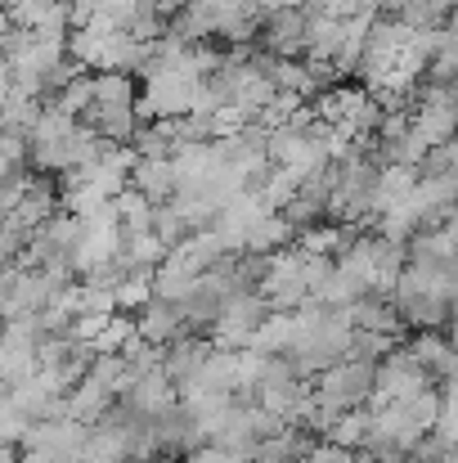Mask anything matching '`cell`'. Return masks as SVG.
I'll use <instances>...</instances> for the list:
<instances>
[{"mask_svg": "<svg viewBox=\"0 0 458 463\" xmlns=\"http://www.w3.org/2000/svg\"><path fill=\"white\" fill-rule=\"evenodd\" d=\"M257 45L275 59H305L310 54V14L297 5H270Z\"/></svg>", "mask_w": 458, "mask_h": 463, "instance_id": "obj_1", "label": "cell"}, {"mask_svg": "<svg viewBox=\"0 0 458 463\" xmlns=\"http://www.w3.org/2000/svg\"><path fill=\"white\" fill-rule=\"evenodd\" d=\"M131 189H140L153 207L175 203V194H180L175 157H140V162H136V171H131Z\"/></svg>", "mask_w": 458, "mask_h": 463, "instance_id": "obj_2", "label": "cell"}]
</instances>
